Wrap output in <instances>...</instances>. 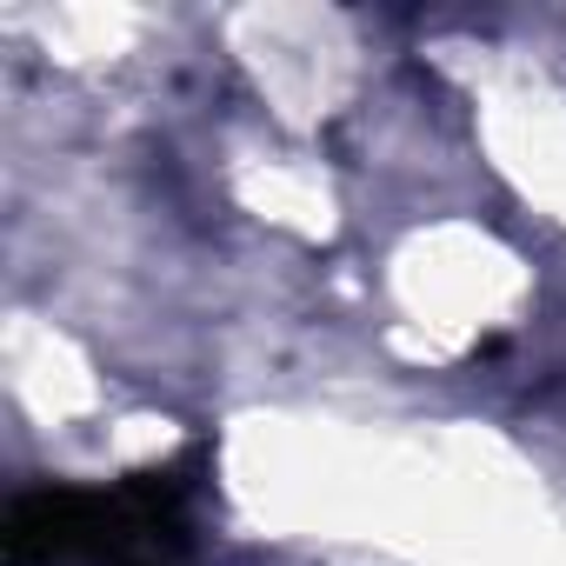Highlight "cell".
<instances>
[{
    "label": "cell",
    "mask_w": 566,
    "mask_h": 566,
    "mask_svg": "<svg viewBox=\"0 0 566 566\" xmlns=\"http://www.w3.org/2000/svg\"><path fill=\"white\" fill-rule=\"evenodd\" d=\"M207 453L114 486H34L8 506V566H193V500Z\"/></svg>",
    "instance_id": "obj_1"
}]
</instances>
